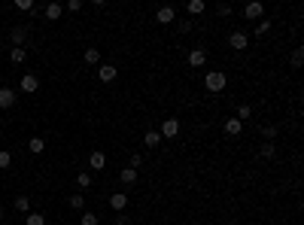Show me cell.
Here are the masks:
<instances>
[{
  "label": "cell",
  "instance_id": "obj_40",
  "mask_svg": "<svg viewBox=\"0 0 304 225\" xmlns=\"http://www.w3.org/2000/svg\"><path fill=\"white\" fill-rule=\"evenodd\" d=\"M149 225H155V222H149Z\"/></svg>",
  "mask_w": 304,
  "mask_h": 225
},
{
  "label": "cell",
  "instance_id": "obj_38",
  "mask_svg": "<svg viewBox=\"0 0 304 225\" xmlns=\"http://www.w3.org/2000/svg\"><path fill=\"white\" fill-rule=\"evenodd\" d=\"M0 43H3V33H0Z\"/></svg>",
  "mask_w": 304,
  "mask_h": 225
},
{
  "label": "cell",
  "instance_id": "obj_18",
  "mask_svg": "<svg viewBox=\"0 0 304 225\" xmlns=\"http://www.w3.org/2000/svg\"><path fill=\"white\" fill-rule=\"evenodd\" d=\"M16 210H18V213H31V198H28V195H18V198H16Z\"/></svg>",
  "mask_w": 304,
  "mask_h": 225
},
{
  "label": "cell",
  "instance_id": "obj_24",
  "mask_svg": "<svg viewBox=\"0 0 304 225\" xmlns=\"http://www.w3.org/2000/svg\"><path fill=\"white\" fill-rule=\"evenodd\" d=\"M289 64H292V67H295V70H298V67L304 64V49H295V52H292V58H289Z\"/></svg>",
  "mask_w": 304,
  "mask_h": 225
},
{
  "label": "cell",
  "instance_id": "obj_27",
  "mask_svg": "<svg viewBox=\"0 0 304 225\" xmlns=\"http://www.w3.org/2000/svg\"><path fill=\"white\" fill-rule=\"evenodd\" d=\"M274 143H262V149H258V155H262V159H274Z\"/></svg>",
  "mask_w": 304,
  "mask_h": 225
},
{
  "label": "cell",
  "instance_id": "obj_39",
  "mask_svg": "<svg viewBox=\"0 0 304 225\" xmlns=\"http://www.w3.org/2000/svg\"><path fill=\"white\" fill-rule=\"evenodd\" d=\"M0 219H3V210H0Z\"/></svg>",
  "mask_w": 304,
  "mask_h": 225
},
{
  "label": "cell",
  "instance_id": "obj_11",
  "mask_svg": "<svg viewBox=\"0 0 304 225\" xmlns=\"http://www.w3.org/2000/svg\"><path fill=\"white\" fill-rule=\"evenodd\" d=\"M110 207L116 210V213H122L128 207V195H122V192H116V195H110Z\"/></svg>",
  "mask_w": 304,
  "mask_h": 225
},
{
  "label": "cell",
  "instance_id": "obj_2",
  "mask_svg": "<svg viewBox=\"0 0 304 225\" xmlns=\"http://www.w3.org/2000/svg\"><path fill=\"white\" fill-rule=\"evenodd\" d=\"M159 134H161V140H174L176 134H179V119H167V122H161Z\"/></svg>",
  "mask_w": 304,
  "mask_h": 225
},
{
  "label": "cell",
  "instance_id": "obj_36",
  "mask_svg": "<svg viewBox=\"0 0 304 225\" xmlns=\"http://www.w3.org/2000/svg\"><path fill=\"white\" fill-rule=\"evenodd\" d=\"M116 225H131V216H128V213H119V216H116Z\"/></svg>",
  "mask_w": 304,
  "mask_h": 225
},
{
  "label": "cell",
  "instance_id": "obj_34",
  "mask_svg": "<svg viewBox=\"0 0 304 225\" xmlns=\"http://www.w3.org/2000/svg\"><path fill=\"white\" fill-rule=\"evenodd\" d=\"M67 9H70V13H80V9H82V0H67Z\"/></svg>",
  "mask_w": 304,
  "mask_h": 225
},
{
  "label": "cell",
  "instance_id": "obj_19",
  "mask_svg": "<svg viewBox=\"0 0 304 225\" xmlns=\"http://www.w3.org/2000/svg\"><path fill=\"white\" fill-rule=\"evenodd\" d=\"M204 0H189V16H201V13H204Z\"/></svg>",
  "mask_w": 304,
  "mask_h": 225
},
{
  "label": "cell",
  "instance_id": "obj_21",
  "mask_svg": "<svg viewBox=\"0 0 304 225\" xmlns=\"http://www.w3.org/2000/svg\"><path fill=\"white\" fill-rule=\"evenodd\" d=\"M85 64H100V49H85Z\"/></svg>",
  "mask_w": 304,
  "mask_h": 225
},
{
  "label": "cell",
  "instance_id": "obj_12",
  "mask_svg": "<svg viewBox=\"0 0 304 225\" xmlns=\"http://www.w3.org/2000/svg\"><path fill=\"white\" fill-rule=\"evenodd\" d=\"M243 131V122L240 119H225V134H231V137H238Z\"/></svg>",
  "mask_w": 304,
  "mask_h": 225
},
{
  "label": "cell",
  "instance_id": "obj_23",
  "mask_svg": "<svg viewBox=\"0 0 304 225\" xmlns=\"http://www.w3.org/2000/svg\"><path fill=\"white\" fill-rule=\"evenodd\" d=\"M250 116H253V107H250V104H240V107H238V116H234V119H240V122H246V119H250Z\"/></svg>",
  "mask_w": 304,
  "mask_h": 225
},
{
  "label": "cell",
  "instance_id": "obj_13",
  "mask_svg": "<svg viewBox=\"0 0 304 225\" xmlns=\"http://www.w3.org/2000/svg\"><path fill=\"white\" fill-rule=\"evenodd\" d=\"M88 164H92V171H104V164H107V155H104V152H92V159H88Z\"/></svg>",
  "mask_w": 304,
  "mask_h": 225
},
{
  "label": "cell",
  "instance_id": "obj_28",
  "mask_svg": "<svg viewBox=\"0 0 304 225\" xmlns=\"http://www.w3.org/2000/svg\"><path fill=\"white\" fill-rule=\"evenodd\" d=\"M253 31H256V37H262V33H268V31H271V21H268V18H262V21H258V25H256Z\"/></svg>",
  "mask_w": 304,
  "mask_h": 225
},
{
  "label": "cell",
  "instance_id": "obj_10",
  "mask_svg": "<svg viewBox=\"0 0 304 225\" xmlns=\"http://www.w3.org/2000/svg\"><path fill=\"white\" fill-rule=\"evenodd\" d=\"M207 64V52L204 49H192L189 52V67H204Z\"/></svg>",
  "mask_w": 304,
  "mask_h": 225
},
{
  "label": "cell",
  "instance_id": "obj_15",
  "mask_svg": "<svg viewBox=\"0 0 304 225\" xmlns=\"http://www.w3.org/2000/svg\"><path fill=\"white\" fill-rule=\"evenodd\" d=\"M159 143H161V134H159V131H146V137H143V146H149V149H155Z\"/></svg>",
  "mask_w": 304,
  "mask_h": 225
},
{
  "label": "cell",
  "instance_id": "obj_32",
  "mask_svg": "<svg viewBox=\"0 0 304 225\" xmlns=\"http://www.w3.org/2000/svg\"><path fill=\"white\" fill-rule=\"evenodd\" d=\"M80 222H82V225H97V216H95V213H82Z\"/></svg>",
  "mask_w": 304,
  "mask_h": 225
},
{
  "label": "cell",
  "instance_id": "obj_4",
  "mask_svg": "<svg viewBox=\"0 0 304 225\" xmlns=\"http://www.w3.org/2000/svg\"><path fill=\"white\" fill-rule=\"evenodd\" d=\"M116 76H119L116 64H100V67H97V80H100V82H112Z\"/></svg>",
  "mask_w": 304,
  "mask_h": 225
},
{
  "label": "cell",
  "instance_id": "obj_17",
  "mask_svg": "<svg viewBox=\"0 0 304 225\" xmlns=\"http://www.w3.org/2000/svg\"><path fill=\"white\" fill-rule=\"evenodd\" d=\"M28 149H31L33 155H40L43 149H46V140H43V137H31V143H28Z\"/></svg>",
  "mask_w": 304,
  "mask_h": 225
},
{
  "label": "cell",
  "instance_id": "obj_14",
  "mask_svg": "<svg viewBox=\"0 0 304 225\" xmlns=\"http://www.w3.org/2000/svg\"><path fill=\"white\" fill-rule=\"evenodd\" d=\"M61 13H64V6H61V3H49V6H46V18H49V21H58Z\"/></svg>",
  "mask_w": 304,
  "mask_h": 225
},
{
  "label": "cell",
  "instance_id": "obj_3",
  "mask_svg": "<svg viewBox=\"0 0 304 225\" xmlns=\"http://www.w3.org/2000/svg\"><path fill=\"white\" fill-rule=\"evenodd\" d=\"M243 16L250 18V21H262V18H265V6L258 3V0H253V3L243 6Z\"/></svg>",
  "mask_w": 304,
  "mask_h": 225
},
{
  "label": "cell",
  "instance_id": "obj_31",
  "mask_svg": "<svg viewBox=\"0 0 304 225\" xmlns=\"http://www.w3.org/2000/svg\"><path fill=\"white\" fill-rule=\"evenodd\" d=\"M82 204H85L82 195H70V207H73V210H82Z\"/></svg>",
  "mask_w": 304,
  "mask_h": 225
},
{
  "label": "cell",
  "instance_id": "obj_26",
  "mask_svg": "<svg viewBox=\"0 0 304 225\" xmlns=\"http://www.w3.org/2000/svg\"><path fill=\"white\" fill-rule=\"evenodd\" d=\"M16 9H21V13H33V0H16Z\"/></svg>",
  "mask_w": 304,
  "mask_h": 225
},
{
  "label": "cell",
  "instance_id": "obj_22",
  "mask_svg": "<svg viewBox=\"0 0 304 225\" xmlns=\"http://www.w3.org/2000/svg\"><path fill=\"white\" fill-rule=\"evenodd\" d=\"M25 222L28 225H46V216H43V213H28Z\"/></svg>",
  "mask_w": 304,
  "mask_h": 225
},
{
  "label": "cell",
  "instance_id": "obj_9",
  "mask_svg": "<svg viewBox=\"0 0 304 225\" xmlns=\"http://www.w3.org/2000/svg\"><path fill=\"white\" fill-rule=\"evenodd\" d=\"M176 18V13H174V6H161L159 13H155V21L159 25H171V21Z\"/></svg>",
  "mask_w": 304,
  "mask_h": 225
},
{
  "label": "cell",
  "instance_id": "obj_29",
  "mask_svg": "<svg viewBox=\"0 0 304 225\" xmlns=\"http://www.w3.org/2000/svg\"><path fill=\"white\" fill-rule=\"evenodd\" d=\"M262 137H265V143H271V140L277 137V128H274V125H265V128H262Z\"/></svg>",
  "mask_w": 304,
  "mask_h": 225
},
{
  "label": "cell",
  "instance_id": "obj_16",
  "mask_svg": "<svg viewBox=\"0 0 304 225\" xmlns=\"http://www.w3.org/2000/svg\"><path fill=\"white\" fill-rule=\"evenodd\" d=\"M9 40H13L16 46H21V43L28 40V31L25 28H13V31H9Z\"/></svg>",
  "mask_w": 304,
  "mask_h": 225
},
{
  "label": "cell",
  "instance_id": "obj_5",
  "mask_svg": "<svg viewBox=\"0 0 304 225\" xmlns=\"http://www.w3.org/2000/svg\"><path fill=\"white\" fill-rule=\"evenodd\" d=\"M16 97H18V95L13 92V88H6V85H3V88H0V110L16 107Z\"/></svg>",
  "mask_w": 304,
  "mask_h": 225
},
{
  "label": "cell",
  "instance_id": "obj_20",
  "mask_svg": "<svg viewBox=\"0 0 304 225\" xmlns=\"http://www.w3.org/2000/svg\"><path fill=\"white\" fill-rule=\"evenodd\" d=\"M28 58V52L25 49H21V46H16L13 52H9V61H13V64H21V61H25Z\"/></svg>",
  "mask_w": 304,
  "mask_h": 225
},
{
  "label": "cell",
  "instance_id": "obj_25",
  "mask_svg": "<svg viewBox=\"0 0 304 225\" xmlns=\"http://www.w3.org/2000/svg\"><path fill=\"white\" fill-rule=\"evenodd\" d=\"M76 186H80V189H88V186H92V174L82 171L80 177H76Z\"/></svg>",
  "mask_w": 304,
  "mask_h": 225
},
{
  "label": "cell",
  "instance_id": "obj_7",
  "mask_svg": "<svg viewBox=\"0 0 304 225\" xmlns=\"http://www.w3.org/2000/svg\"><path fill=\"white\" fill-rule=\"evenodd\" d=\"M37 88H40V80H37V76H33V73H25V76H21V92L33 95V92H37Z\"/></svg>",
  "mask_w": 304,
  "mask_h": 225
},
{
  "label": "cell",
  "instance_id": "obj_35",
  "mask_svg": "<svg viewBox=\"0 0 304 225\" xmlns=\"http://www.w3.org/2000/svg\"><path fill=\"white\" fill-rule=\"evenodd\" d=\"M192 28H195V25H192V21H179V25H176V31H179V33H189V31H192Z\"/></svg>",
  "mask_w": 304,
  "mask_h": 225
},
{
  "label": "cell",
  "instance_id": "obj_37",
  "mask_svg": "<svg viewBox=\"0 0 304 225\" xmlns=\"http://www.w3.org/2000/svg\"><path fill=\"white\" fill-rule=\"evenodd\" d=\"M140 164H143V159H140V152H134V155H131V167H140Z\"/></svg>",
  "mask_w": 304,
  "mask_h": 225
},
{
  "label": "cell",
  "instance_id": "obj_8",
  "mask_svg": "<svg viewBox=\"0 0 304 225\" xmlns=\"http://www.w3.org/2000/svg\"><path fill=\"white\" fill-rule=\"evenodd\" d=\"M137 177H140V174H137V167H131V164L119 171V179H122L125 186H134V183H137Z\"/></svg>",
  "mask_w": 304,
  "mask_h": 225
},
{
  "label": "cell",
  "instance_id": "obj_30",
  "mask_svg": "<svg viewBox=\"0 0 304 225\" xmlns=\"http://www.w3.org/2000/svg\"><path fill=\"white\" fill-rule=\"evenodd\" d=\"M9 164H13V155H9L6 149H0V167H3V171H6Z\"/></svg>",
  "mask_w": 304,
  "mask_h": 225
},
{
  "label": "cell",
  "instance_id": "obj_33",
  "mask_svg": "<svg viewBox=\"0 0 304 225\" xmlns=\"http://www.w3.org/2000/svg\"><path fill=\"white\" fill-rule=\"evenodd\" d=\"M216 13H219L222 18H228V16H231V6H228V3H219V6H216Z\"/></svg>",
  "mask_w": 304,
  "mask_h": 225
},
{
  "label": "cell",
  "instance_id": "obj_1",
  "mask_svg": "<svg viewBox=\"0 0 304 225\" xmlns=\"http://www.w3.org/2000/svg\"><path fill=\"white\" fill-rule=\"evenodd\" d=\"M225 82H228V80H225V73H219V70H213V73H207V76H204L207 92H222Z\"/></svg>",
  "mask_w": 304,
  "mask_h": 225
},
{
  "label": "cell",
  "instance_id": "obj_6",
  "mask_svg": "<svg viewBox=\"0 0 304 225\" xmlns=\"http://www.w3.org/2000/svg\"><path fill=\"white\" fill-rule=\"evenodd\" d=\"M246 43H250V37H246L243 31H231V37H228V46L231 49H246Z\"/></svg>",
  "mask_w": 304,
  "mask_h": 225
}]
</instances>
